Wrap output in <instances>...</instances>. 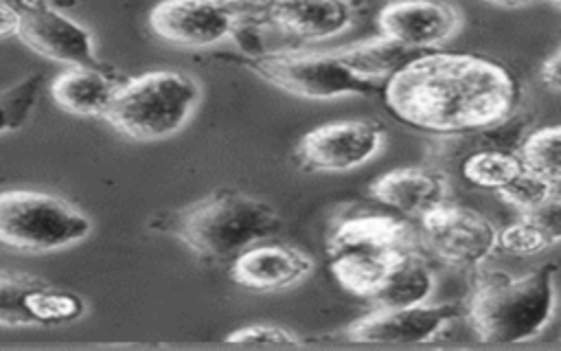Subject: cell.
Masks as SVG:
<instances>
[{
	"mask_svg": "<svg viewBox=\"0 0 561 351\" xmlns=\"http://www.w3.org/2000/svg\"><path fill=\"white\" fill-rule=\"evenodd\" d=\"M388 110L410 127L460 134L504 123L517 103V83L497 61L467 53H427L410 59L383 86Z\"/></svg>",
	"mask_w": 561,
	"mask_h": 351,
	"instance_id": "obj_1",
	"label": "cell"
},
{
	"mask_svg": "<svg viewBox=\"0 0 561 351\" xmlns=\"http://www.w3.org/2000/svg\"><path fill=\"white\" fill-rule=\"evenodd\" d=\"M554 263L526 274H482L469 298V322L482 342L515 344L535 338L554 312Z\"/></svg>",
	"mask_w": 561,
	"mask_h": 351,
	"instance_id": "obj_2",
	"label": "cell"
},
{
	"mask_svg": "<svg viewBox=\"0 0 561 351\" xmlns=\"http://www.w3.org/2000/svg\"><path fill=\"white\" fill-rule=\"evenodd\" d=\"M280 215L267 202L243 191L219 189L173 217V233L206 259L237 257L280 230Z\"/></svg>",
	"mask_w": 561,
	"mask_h": 351,
	"instance_id": "obj_3",
	"label": "cell"
},
{
	"mask_svg": "<svg viewBox=\"0 0 561 351\" xmlns=\"http://www.w3.org/2000/svg\"><path fill=\"white\" fill-rule=\"evenodd\" d=\"M199 101V83L178 70H149L123 81L103 116L134 140H162L184 127Z\"/></svg>",
	"mask_w": 561,
	"mask_h": 351,
	"instance_id": "obj_4",
	"label": "cell"
},
{
	"mask_svg": "<svg viewBox=\"0 0 561 351\" xmlns=\"http://www.w3.org/2000/svg\"><path fill=\"white\" fill-rule=\"evenodd\" d=\"M92 222L70 202L44 191L0 195V239L22 252H50L83 241Z\"/></svg>",
	"mask_w": 561,
	"mask_h": 351,
	"instance_id": "obj_5",
	"label": "cell"
},
{
	"mask_svg": "<svg viewBox=\"0 0 561 351\" xmlns=\"http://www.w3.org/2000/svg\"><path fill=\"white\" fill-rule=\"evenodd\" d=\"M248 66L276 88L302 99H337L370 94L375 81L355 75L335 50L329 53H263L248 59Z\"/></svg>",
	"mask_w": 561,
	"mask_h": 351,
	"instance_id": "obj_6",
	"label": "cell"
},
{
	"mask_svg": "<svg viewBox=\"0 0 561 351\" xmlns=\"http://www.w3.org/2000/svg\"><path fill=\"white\" fill-rule=\"evenodd\" d=\"M421 226L434 254L449 265H480L500 248V230L473 208L445 202L425 213Z\"/></svg>",
	"mask_w": 561,
	"mask_h": 351,
	"instance_id": "obj_7",
	"label": "cell"
},
{
	"mask_svg": "<svg viewBox=\"0 0 561 351\" xmlns=\"http://www.w3.org/2000/svg\"><path fill=\"white\" fill-rule=\"evenodd\" d=\"M383 145V129L368 118L331 121L309 129L298 147L296 158L309 171H348L368 162Z\"/></svg>",
	"mask_w": 561,
	"mask_h": 351,
	"instance_id": "obj_8",
	"label": "cell"
},
{
	"mask_svg": "<svg viewBox=\"0 0 561 351\" xmlns=\"http://www.w3.org/2000/svg\"><path fill=\"white\" fill-rule=\"evenodd\" d=\"M237 13L230 0H162L151 9L149 26L169 44L202 48L226 39Z\"/></svg>",
	"mask_w": 561,
	"mask_h": 351,
	"instance_id": "obj_9",
	"label": "cell"
},
{
	"mask_svg": "<svg viewBox=\"0 0 561 351\" xmlns=\"http://www.w3.org/2000/svg\"><path fill=\"white\" fill-rule=\"evenodd\" d=\"M458 314L451 303L377 307L346 327L351 342L364 344H419L432 340Z\"/></svg>",
	"mask_w": 561,
	"mask_h": 351,
	"instance_id": "obj_10",
	"label": "cell"
},
{
	"mask_svg": "<svg viewBox=\"0 0 561 351\" xmlns=\"http://www.w3.org/2000/svg\"><path fill=\"white\" fill-rule=\"evenodd\" d=\"M83 314L77 294L53 290L39 279L4 270L0 276V322L2 327L59 325Z\"/></svg>",
	"mask_w": 561,
	"mask_h": 351,
	"instance_id": "obj_11",
	"label": "cell"
},
{
	"mask_svg": "<svg viewBox=\"0 0 561 351\" xmlns=\"http://www.w3.org/2000/svg\"><path fill=\"white\" fill-rule=\"evenodd\" d=\"M20 11L18 37L31 50L66 66H99L92 37L81 24L39 2L26 0Z\"/></svg>",
	"mask_w": 561,
	"mask_h": 351,
	"instance_id": "obj_12",
	"label": "cell"
},
{
	"mask_svg": "<svg viewBox=\"0 0 561 351\" xmlns=\"http://www.w3.org/2000/svg\"><path fill=\"white\" fill-rule=\"evenodd\" d=\"M377 24L381 35L421 50L447 42L460 26V13L447 2L397 0L379 11Z\"/></svg>",
	"mask_w": 561,
	"mask_h": 351,
	"instance_id": "obj_13",
	"label": "cell"
},
{
	"mask_svg": "<svg viewBox=\"0 0 561 351\" xmlns=\"http://www.w3.org/2000/svg\"><path fill=\"white\" fill-rule=\"evenodd\" d=\"M313 270V259L287 244H254L232 261L230 276L237 285L256 292L287 290Z\"/></svg>",
	"mask_w": 561,
	"mask_h": 351,
	"instance_id": "obj_14",
	"label": "cell"
},
{
	"mask_svg": "<svg viewBox=\"0 0 561 351\" xmlns=\"http://www.w3.org/2000/svg\"><path fill=\"white\" fill-rule=\"evenodd\" d=\"M447 178L427 167H399L379 176L370 184V195L388 208L423 217L447 202Z\"/></svg>",
	"mask_w": 561,
	"mask_h": 351,
	"instance_id": "obj_15",
	"label": "cell"
},
{
	"mask_svg": "<svg viewBox=\"0 0 561 351\" xmlns=\"http://www.w3.org/2000/svg\"><path fill=\"white\" fill-rule=\"evenodd\" d=\"M267 18L289 35L320 42L346 31L353 9L346 0H285L272 7Z\"/></svg>",
	"mask_w": 561,
	"mask_h": 351,
	"instance_id": "obj_16",
	"label": "cell"
},
{
	"mask_svg": "<svg viewBox=\"0 0 561 351\" xmlns=\"http://www.w3.org/2000/svg\"><path fill=\"white\" fill-rule=\"evenodd\" d=\"M114 81L99 66H68L50 81L53 101L77 116H105L118 90Z\"/></svg>",
	"mask_w": 561,
	"mask_h": 351,
	"instance_id": "obj_17",
	"label": "cell"
},
{
	"mask_svg": "<svg viewBox=\"0 0 561 351\" xmlns=\"http://www.w3.org/2000/svg\"><path fill=\"white\" fill-rule=\"evenodd\" d=\"M410 246V230L401 219L379 213L342 219L329 237V254L342 250H397Z\"/></svg>",
	"mask_w": 561,
	"mask_h": 351,
	"instance_id": "obj_18",
	"label": "cell"
},
{
	"mask_svg": "<svg viewBox=\"0 0 561 351\" xmlns=\"http://www.w3.org/2000/svg\"><path fill=\"white\" fill-rule=\"evenodd\" d=\"M403 250H342L331 254V272L346 292L373 301Z\"/></svg>",
	"mask_w": 561,
	"mask_h": 351,
	"instance_id": "obj_19",
	"label": "cell"
},
{
	"mask_svg": "<svg viewBox=\"0 0 561 351\" xmlns=\"http://www.w3.org/2000/svg\"><path fill=\"white\" fill-rule=\"evenodd\" d=\"M434 290V274L427 263L405 248L392 263L383 285L375 294L377 307H410L421 305Z\"/></svg>",
	"mask_w": 561,
	"mask_h": 351,
	"instance_id": "obj_20",
	"label": "cell"
},
{
	"mask_svg": "<svg viewBox=\"0 0 561 351\" xmlns=\"http://www.w3.org/2000/svg\"><path fill=\"white\" fill-rule=\"evenodd\" d=\"M335 53L355 75L370 81L379 77H392L410 59L416 57L414 48H408L405 44L386 35L337 48Z\"/></svg>",
	"mask_w": 561,
	"mask_h": 351,
	"instance_id": "obj_21",
	"label": "cell"
},
{
	"mask_svg": "<svg viewBox=\"0 0 561 351\" xmlns=\"http://www.w3.org/2000/svg\"><path fill=\"white\" fill-rule=\"evenodd\" d=\"M517 156L524 169L561 184V125H546L530 132L519 145Z\"/></svg>",
	"mask_w": 561,
	"mask_h": 351,
	"instance_id": "obj_22",
	"label": "cell"
},
{
	"mask_svg": "<svg viewBox=\"0 0 561 351\" xmlns=\"http://www.w3.org/2000/svg\"><path fill=\"white\" fill-rule=\"evenodd\" d=\"M524 171L522 158L502 149H482L462 162V176L482 189L500 191Z\"/></svg>",
	"mask_w": 561,
	"mask_h": 351,
	"instance_id": "obj_23",
	"label": "cell"
},
{
	"mask_svg": "<svg viewBox=\"0 0 561 351\" xmlns=\"http://www.w3.org/2000/svg\"><path fill=\"white\" fill-rule=\"evenodd\" d=\"M554 189L557 184H552L550 180L524 169L515 180H511L504 189H500L497 195L519 215H526L539 208L546 200H550L554 195Z\"/></svg>",
	"mask_w": 561,
	"mask_h": 351,
	"instance_id": "obj_24",
	"label": "cell"
},
{
	"mask_svg": "<svg viewBox=\"0 0 561 351\" xmlns=\"http://www.w3.org/2000/svg\"><path fill=\"white\" fill-rule=\"evenodd\" d=\"M44 77L42 75H28L22 81H18L11 88H4L0 94V110H2V132H13L24 125L28 118Z\"/></svg>",
	"mask_w": 561,
	"mask_h": 351,
	"instance_id": "obj_25",
	"label": "cell"
},
{
	"mask_svg": "<svg viewBox=\"0 0 561 351\" xmlns=\"http://www.w3.org/2000/svg\"><path fill=\"white\" fill-rule=\"evenodd\" d=\"M500 248L517 257H530L543 252L546 248H550V244L526 215H519L517 222L500 230Z\"/></svg>",
	"mask_w": 561,
	"mask_h": 351,
	"instance_id": "obj_26",
	"label": "cell"
},
{
	"mask_svg": "<svg viewBox=\"0 0 561 351\" xmlns=\"http://www.w3.org/2000/svg\"><path fill=\"white\" fill-rule=\"evenodd\" d=\"M228 342L232 344H298V338L283 329V327H274V325H250V327H241L237 331H232L228 336Z\"/></svg>",
	"mask_w": 561,
	"mask_h": 351,
	"instance_id": "obj_27",
	"label": "cell"
},
{
	"mask_svg": "<svg viewBox=\"0 0 561 351\" xmlns=\"http://www.w3.org/2000/svg\"><path fill=\"white\" fill-rule=\"evenodd\" d=\"M526 217L543 233L550 246L561 244V197L552 195L539 208L526 213Z\"/></svg>",
	"mask_w": 561,
	"mask_h": 351,
	"instance_id": "obj_28",
	"label": "cell"
},
{
	"mask_svg": "<svg viewBox=\"0 0 561 351\" xmlns=\"http://www.w3.org/2000/svg\"><path fill=\"white\" fill-rule=\"evenodd\" d=\"M20 22H22L20 7H13L11 0H2L0 2V33H2V37L18 35Z\"/></svg>",
	"mask_w": 561,
	"mask_h": 351,
	"instance_id": "obj_29",
	"label": "cell"
},
{
	"mask_svg": "<svg viewBox=\"0 0 561 351\" xmlns=\"http://www.w3.org/2000/svg\"><path fill=\"white\" fill-rule=\"evenodd\" d=\"M541 81L552 90H561V48L543 61Z\"/></svg>",
	"mask_w": 561,
	"mask_h": 351,
	"instance_id": "obj_30",
	"label": "cell"
},
{
	"mask_svg": "<svg viewBox=\"0 0 561 351\" xmlns=\"http://www.w3.org/2000/svg\"><path fill=\"white\" fill-rule=\"evenodd\" d=\"M237 9L245 7V9H259V11H270L272 7H276L278 2H285V0H230Z\"/></svg>",
	"mask_w": 561,
	"mask_h": 351,
	"instance_id": "obj_31",
	"label": "cell"
},
{
	"mask_svg": "<svg viewBox=\"0 0 561 351\" xmlns=\"http://www.w3.org/2000/svg\"><path fill=\"white\" fill-rule=\"evenodd\" d=\"M489 2L500 4V7H519V4H524V2H528V0H489Z\"/></svg>",
	"mask_w": 561,
	"mask_h": 351,
	"instance_id": "obj_32",
	"label": "cell"
},
{
	"mask_svg": "<svg viewBox=\"0 0 561 351\" xmlns=\"http://www.w3.org/2000/svg\"><path fill=\"white\" fill-rule=\"evenodd\" d=\"M546 2H550V4L557 7V9H561V0H546Z\"/></svg>",
	"mask_w": 561,
	"mask_h": 351,
	"instance_id": "obj_33",
	"label": "cell"
}]
</instances>
